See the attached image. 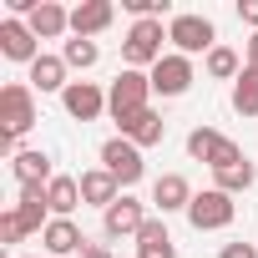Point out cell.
I'll list each match as a JSON object with an SVG mask.
<instances>
[{"label": "cell", "mask_w": 258, "mask_h": 258, "mask_svg": "<svg viewBox=\"0 0 258 258\" xmlns=\"http://www.w3.org/2000/svg\"><path fill=\"white\" fill-rule=\"evenodd\" d=\"M31 126H36V91H31V81L0 86V132L26 137Z\"/></svg>", "instance_id": "obj_4"}, {"label": "cell", "mask_w": 258, "mask_h": 258, "mask_svg": "<svg viewBox=\"0 0 258 258\" xmlns=\"http://www.w3.org/2000/svg\"><path fill=\"white\" fill-rule=\"evenodd\" d=\"M152 96H187V86L198 81V71H192V56H177V51H167L152 71Z\"/></svg>", "instance_id": "obj_8"}, {"label": "cell", "mask_w": 258, "mask_h": 258, "mask_svg": "<svg viewBox=\"0 0 258 258\" xmlns=\"http://www.w3.org/2000/svg\"><path fill=\"white\" fill-rule=\"evenodd\" d=\"M147 218H152V213H147V203H142V198L121 192V198L101 213V233H106V238H137V233L147 228Z\"/></svg>", "instance_id": "obj_7"}, {"label": "cell", "mask_w": 258, "mask_h": 258, "mask_svg": "<svg viewBox=\"0 0 258 258\" xmlns=\"http://www.w3.org/2000/svg\"><path fill=\"white\" fill-rule=\"evenodd\" d=\"M162 41H167V26H162V21H132L126 36H121V61H126V71H152V66L167 56Z\"/></svg>", "instance_id": "obj_2"}, {"label": "cell", "mask_w": 258, "mask_h": 258, "mask_svg": "<svg viewBox=\"0 0 258 258\" xmlns=\"http://www.w3.org/2000/svg\"><path fill=\"white\" fill-rule=\"evenodd\" d=\"M31 31H36V41H61L66 31H71V11L61 6V0H41V6L31 11V21H26Z\"/></svg>", "instance_id": "obj_17"}, {"label": "cell", "mask_w": 258, "mask_h": 258, "mask_svg": "<svg viewBox=\"0 0 258 258\" xmlns=\"http://www.w3.org/2000/svg\"><path fill=\"white\" fill-rule=\"evenodd\" d=\"M61 61H66L71 71H91V66L101 61V46H96V41H81V36H71V41H61Z\"/></svg>", "instance_id": "obj_25"}, {"label": "cell", "mask_w": 258, "mask_h": 258, "mask_svg": "<svg viewBox=\"0 0 258 258\" xmlns=\"http://www.w3.org/2000/svg\"><path fill=\"white\" fill-rule=\"evenodd\" d=\"M76 182H81V203H91V208H101V213L121 198V182H116L106 167H91V172H81Z\"/></svg>", "instance_id": "obj_18"}, {"label": "cell", "mask_w": 258, "mask_h": 258, "mask_svg": "<svg viewBox=\"0 0 258 258\" xmlns=\"http://www.w3.org/2000/svg\"><path fill=\"white\" fill-rule=\"evenodd\" d=\"M16 213H21L26 233H46V223H51V203H46V187H21V203H16Z\"/></svg>", "instance_id": "obj_20"}, {"label": "cell", "mask_w": 258, "mask_h": 258, "mask_svg": "<svg viewBox=\"0 0 258 258\" xmlns=\"http://www.w3.org/2000/svg\"><path fill=\"white\" fill-rule=\"evenodd\" d=\"M81 258H111V248H106V243H86V253H81Z\"/></svg>", "instance_id": "obj_31"}, {"label": "cell", "mask_w": 258, "mask_h": 258, "mask_svg": "<svg viewBox=\"0 0 258 258\" xmlns=\"http://www.w3.org/2000/svg\"><path fill=\"white\" fill-rule=\"evenodd\" d=\"M243 66H248V71H258V31H253V36H248V46H243Z\"/></svg>", "instance_id": "obj_30"}, {"label": "cell", "mask_w": 258, "mask_h": 258, "mask_svg": "<svg viewBox=\"0 0 258 258\" xmlns=\"http://www.w3.org/2000/svg\"><path fill=\"white\" fill-rule=\"evenodd\" d=\"M152 106V76L147 71H116V81L106 86V116L121 126V121H132L137 111H147Z\"/></svg>", "instance_id": "obj_1"}, {"label": "cell", "mask_w": 258, "mask_h": 258, "mask_svg": "<svg viewBox=\"0 0 258 258\" xmlns=\"http://www.w3.org/2000/svg\"><path fill=\"white\" fill-rule=\"evenodd\" d=\"M253 182H258V167H253L248 157H243V162H233V167H218V172H213V187H218V192H228V198L248 192Z\"/></svg>", "instance_id": "obj_22"}, {"label": "cell", "mask_w": 258, "mask_h": 258, "mask_svg": "<svg viewBox=\"0 0 258 258\" xmlns=\"http://www.w3.org/2000/svg\"><path fill=\"white\" fill-rule=\"evenodd\" d=\"M11 177L21 182V187H51V152H41V147H21L16 157H11Z\"/></svg>", "instance_id": "obj_13"}, {"label": "cell", "mask_w": 258, "mask_h": 258, "mask_svg": "<svg viewBox=\"0 0 258 258\" xmlns=\"http://www.w3.org/2000/svg\"><path fill=\"white\" fill-rule=\"evenodd\" d=\"M61 106H66L71 121H96V116L106 111V91H101L96 81H71V86L61 91Z\"/></svg>", "instance_id": "obj_9"}, {"label": "cell", "mask_w": 258, "mask_h": 258, "mask_svg": "<svg viewBox=\"0 0 258 258\" xmlns=\"http://www.w3.org/2000/svg\"><path fill=\"white\" fill-rule=\"evenodd\" d=\"M218 258H258V243H223Z\"/></svg>", "instance_id": "obj_28"}, {"label": "cell", "mask_w": 258, "mask_h": 258, "mask_svg": "<svg viewBox=\"0 0 258 258\" xmlns=\"http://www.w3.org/2000/svg\"><path fill=\"white\" fill-rule=\"evenodd\" d=\"M167 41H172V51H177V56H208V51L218 46V26H213L208 16L182 11V16H172V21H167Z\"/></svg>", "instance_id": "obj_3"}, {"label": "cell", "mask_w": 258, "mask_h": 258, "mask_svg": "<svg viewBox=\"0 0 258 258\" xmlns=\"http://www.w3.org/2000/svg\"><path fill=\"white\" fill-rule=\"evenodd\" d=\"M101 167L121 182V187H137L142 177H147V162H142V147L137 142H126V137H111V142H101Z\"/></svg>", "instance_id": "obj_6"}, {"label": "cell", "mask_w": 258, "mask_h": 258, "mask_svg": "<svg viewBox=\"0 0 258 258\" xmlns=\"http://www.w3.org/2000/svg\"><path fill=\"white\" fill-rule=\"evenodd\" d=\"M192 198H198V192H192V182H187L182 172H162V177L152 182V208H157L162 218H167V213H187Z\"/></svg>", "instance_id": "obj_12"}, {"label": "cell", "mask_w": 258, "mask_h": 258, "mask_svg": "<svg viewBox=\"0 0 258 258\" xmlns=\"http://www.w3.org/2000/svg\"><path fill=\"white\" fill-rule=\"evenodd\" d=\"M116 137L137 142V147L147 152V147H157V142L167 137V121H162V111H152V106H147V111H137L132 121H121V126H116Z\"/></svg>", "instance_id": "obj_16"}, {"label": "cell", "mask_w": 258, "mask_h": 258, "mask_svg": "<svg viewBox=\"0 0 258 258\" xmlns=\"http://www.w3.org/2000/svg\"><path fill=\"white\" fill-rule=\"evenodd\" d=\"M41 248L51 258H81L86 253V233L76 228V218H51L46 233H41Z\"/></svg>", "instance_id": "obj_10"}, {"label": "cell", "mask_w": 258, "mask_h": 258, "mask_svg": "<svg viewBox=\"0 0 258 258\" xmlns=\"http://www.w3.org/2000/svg\"><path fill=\"white\" fill-rule=\"evenodd\" d=\"M233 218H238V203L228 192H218V187H203L192 198V208H187V223L198 233H223V228H233Z\"/></svg>", "instance_id": "obj_5"}, {"label": "cell", "mask_w": 258, "mask_h": 258, "mask_svg": "<svg viewBox=\"0 0 258 258\" xmlns=\"http://www.w3.org/2000/svg\"><path fill=\"white\" fill-rule=\"evenodd\" d=\"M46 203H51V218H71L76 208H81V182L76 177H51V187H46Z\"/></svg>", "instance_id": "obj_21"}, {"label": "cell", "mask_w": 258, "mask_h": 258, "mask_svg": "<svg viewBox=\"0 0 258 258\" xmlns=\"http://www.w3.org/2000/svg\"><path fill=\"white\" fill-rule=\"evenodd\" d=\"M0 56H6V61H36L41 56V41H36V31L26 26V21H16V16H6V21H0Z\"/></svg>", "instance_id": "obj_11"}, {"label": "cell", "mask_w": 258, "mask_h": 258, "mask_svg": "<svg viewBox=\"0 0 258 258\" xmlns=\"http://www.w3.org/2000/svg\"><path fill=\"white\" fill-rule=\"evenodd\" d=\"M238 21L258 31V0H238Z\"/></svg>", "instance_id": "obj_29"}, {"label": "cell", "mask_w": 258, "mask_h": 258, "mask_svg": "<svg viewBox=\"0 0 258 258\" xmlns=\"http://www.w3.org/2000/svg\"><path fill=\"white\" fill-rule=\"evenodd\" d=\"M203 71H208L213 81H238V76H243V56H238L233 46H213V51L203 56Z\"/></svg>", "instance_id": "obj_24"}, {"label": "cell", "mask_w": 258, "mask_h": 258, "mask_svg": "<svg viewBox=\"0 0 258 258\" xmlns=\"http://www.w3.org/2000/svg\"><path fill=\"white\" fill-rule=\"evenodd\" d=\"M111 21H116V6H111V0H81V6H71V36H81V41L101 36Z\"/></svg>", "instance_id": "obj_14"}, {"label": "cell", "mask_w": 258, "mask_h": 258, "mask_svg": "<svg viewBox=\"0 0 258 258\" xmlns=\"http://www.w3.org/2000/svg\"><path fill=\"white\" fill-rule=\"evenodd\" d=\"M137 258H177V243L162 218H147V228L137 233Z\"/></svg>", "instance_id": "obj_19"}, {"label": "cell", "mask_w": 258, "mask_h": 258, "mask_svg": "<svg viewBox=\"0 0 258 258\" xmlns=\"http://www.w3.org/2000/svg\"><path fill=\"white\" fill-rule=\"evenodd\" d=\"M0 238H6V243H21V238H31V233H26V223H21V213H16V203H11L6 213H0Z\"/></svg>", "instance_id": "obj_27"}, {"label": "cell", "mask_w": 258, "mask_h": 258, "mask_svg": "<svg viewBox=\"0 0 258 258\" xmlns=\"http://www.w3.org/2000/svg\"><path fill=\"white\" fill-rule=\"evenodd\" d=\"M26 81H31V91H56V96H61V91L71 86V66H66L61 56L41 51V56L31 61V76H26Z\"/></svg>", "instance_id": "obj_15"}, {"label": "cell", "mask_w": 258, "mask_h": 258, "mask_svg": "<svg viewBox=\"0 0 258 258\" xmlns=\"http://www.w3.org/2000/svg\"><path fill=\"white\" fill-rule=\"evenodd\" d=\"M233 111L238 116H258V71H248V66L233 81Z\"/></svg>", "instance_id": "obj_26"}, {"label": "cell", "mask_w": 258, "mask_h": 258, "mask_svg": "<svg viewBox=\"0 0 258 258\" xmlns=\"http://www.w3.org/2000/svg\"><path fill=\"white\" fill-rule=\"evenodd\" d=\"M223 142H228V137L218 132V126H192V132H187V157L213 167V162H218V152H223Z\"/></svg>", "instance_id": "obj_23"}]
</instances>
